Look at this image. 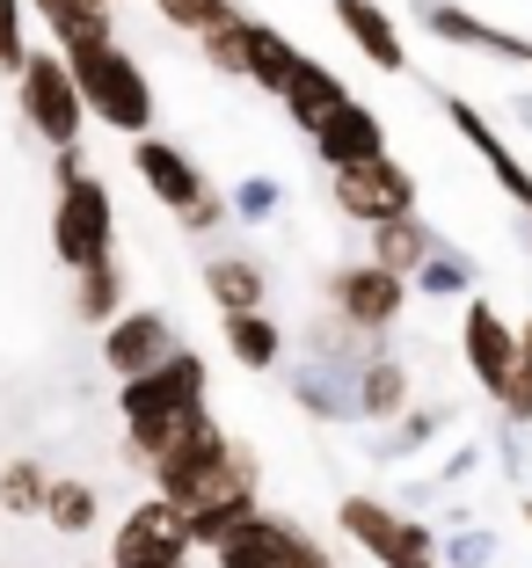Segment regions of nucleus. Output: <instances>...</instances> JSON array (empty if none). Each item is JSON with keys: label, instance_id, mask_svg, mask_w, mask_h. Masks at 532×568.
Here are the masks:
<instances>
[{"label": "nucleus", "instance_id": "bb28decb", "mask_svg": "<svg viewBox=\"0 0 532 568\" xmlns=\"http://www.w3.org/2000/svg\"><path fill=\"white\" fill-rule=\"evenodd\" d=\"M124 314V263H96L73 277V321H88V328H110V321Z\"/></svg>", "mask_w": 532, "mask_h": 568}, {"label": "nucleus", "instance_id": "7c9ffc66", "mask_svg": "<svg viewBox=\"0 0 532 568\" xmlns=\"http://www.w3.org/2000/svg\"><path fill=\"white\" fill-rule=\"evenodd\" d=\"M153 8H161V22H175V30H190V37H212L219 22L241 16L233 0H153Z\"/></svg>", "mask_w": 532, "mask_h": 568}, {"label": "nucleus", "instance_id": "1a4fd4ad", "mask_svg": "<svg viewBox=\"0 0 532 568\" xmlns=\"http://www.w3.org/2000/svg\"><path fill=\"white\" fill-rule=\"evenodd\" d=\"M219 568H335L329 547L321 539H307L292 518H270V510H255L241 532L219 547Z\"/></svg>", "mask_w": 532, "mask_h": 568}, {"label": "nucleus", "instance_id": "b1692460", "mask_svg": "<svg viewBox=\"0 0 532 568\" xmlns=\"http://www.w3.org/2000/svg\"><path fill=\"white\" fill-rule=\"evenodd\" d=\"M401 408H409V365L387 357V351H372L365 372H358V416L387 423V416H401Z\"/></svg>", "mask_w": 532, "mask_h": 568}, {"label": "nucleus", "instance_id": "c85d7f7f", "mask_svg": "<svg viewBox=\"0 0 532 568\" xmlns=\"http://www.w3.org/2000/svg\"><path fill=\"white\" fill-rule=\"evenodd\" d=\"M44 496H51L44 459H8L0 467V510L8 518H44Z\"/></svg>", "mask_w": 532, "mask_h": 568}, {"label": "nucleus", "instance_id": "423d86ee", "mask_svg": "<svg viewBox=\"0 0 532 568\" xmlns=\"http://www.w3.org/2000/svg\"><path fill=\"white\" fill-rule=\"evenodd\" d=\"M335 525H343V539H358L380 568H445L431 525L401 518V510H387V503H372V496H343L335 503Z\"/></svg>", "mask_w": 532, "mask_h": 568}, {"label": "nucleus", "instance_id": "a878e982", "mask_svg": "<svg viewBox=\"0 0 532 568\" xmlns=\"http://www.w3.org/2000/svg\"><path fill=\"white\" fill-rule=\"evenodd\" d=\"M219 328H227L233 365H249V372H278L284 365V328L270 314H227Z\"/></svg>", "mask_w": 532, "mask_h": 568}, {"label": "nucleus", "instance_id": "f03ea898", "mask_svg": "<svg viewBox=\"0 0 532 568\" xmlns=\"http://www.w3.org/2000/svg\"><path fill=\"white\" fill-rule=\"evenodd\" d=\"M255 488H263V467H255V452L241 445V437H227V445H212L204 459H190V467L161 474V481H153V496L198 525V518H219V510H249Z\"/></svg>", "mask_w": 532, "mask_h": 568}, {"label": "nucleus", "instance_id": "f8f14e48", "mask_svg": "<svg viewBox=\"0 0 532 568\" xmlns=\"http://www.w3.org/2000/svg\"><path fill=\"white\" fill-rule=\"evenodd\" d=\"M460 351H466V372L482 379V394H489V402H503V394H511V379H518V328L489 300H466V314H460Z\"/></svg>", "mask_w": 532, "mask_h": 568}, {"label": "nucleus", "instance_id": "0eeeda50", "mask_svg": "<svg viewBox=\"0 0 532 568\" xmlns=\"http://www.w3.org/2000/svg\"><path fill=\"white\" fill-rule=\"evenodd\" d=\"M335 190V212L358 219V226H394V219H416V175L387 153V161H365V168H343V175H329Z\"/></svg>", "mask_w": 532, "mask_h": 568}, {"label": "nucleus", "instance_id": "dca6fc26", "mask_svg": "<svg viewBox=\"0 0 532 568\" xmlns=\"http://www.w3.org/2000/svg\"><path fill=\"white\" fill-rule=\"evenodd\" d=\"M445 118L460 124V139H466L474 153H482V161H489V175H496V183L511 190V204L532 219V175H525V161H518V153L503 146V132H496V124H489V118H482V110H474L466 95H445Z\"/></svg>", "mask_w": 532, "mask_h": 568}, {"label": "nucleus", "instance_id": "2eb2a0df", "mask_svg": "<svg viewBox=\"0 0 532 568\" xmlns=\"http://www.w3.org/2000/svg\"><path fill=\"white\" fill-rule=\"evenodd\" d=\"M314 153H321V168H329V175L365 168V161H387V124H380V110H365V102L350 95L343 110H335V118L314 132Z\"/></svg>", "mask_w": 532, "mask_h": 568}, {"label": "nucleus", "instance_id": "cd10ccee", "mask_svg": "<svg viewBox=\"0 0 532 568\" xmlns=\"http://www.w3.org/2000/svg\"><path fill=\"white\" fill-rule=\"evenodd\" d=\"M96 518H102L96 481H59V474H51V496H44V525H51V532H59V539H88Z\"/></svg>", "mask_w": 532, "mask_h": 568}, {"label": "nucleus", "instance_id": "393cba45", "mask_svg": "<svg viewBox=\"0 0 532 568\" xmlns=\"http://www.w3.org/2000/svg\"><path fill=\"white\" fill-rule=\"evenodd\" d=\"M212 445H227V430H219V416H212V408H190V416L175 423L168 437H161V452L147 459V474L161 481V474H175V467H190V459H204Z\"/></svg>", "mask_w": 532, "mask_h": 568}, {"label": "nucleus", "instance_id": "412c9836", "mask_svg": "<svg viewBox=\"0 0 532 568\" xmlns=\"http://www.w3.org/2000/svg\"><path fill=\"white\" fill-rule=\"evenodd\" d=\"M292 394H300V408L307 416H321V423H350L358 416V372H335V365H292Z\"/></svg>", "mask_w": 532, "mask_h": 568}, {"label": "nucleus", "instance_id": "2f4dec72", "mask_svg": "<svg viewBox=\"0 0 532 568\" xmlns=\"http://www.w3.org/2000/svg\"><path fill=\"white\" fill-rule=\"evenodd\" d=\"M416 292H423V300H460V292H474V270H466L452 248H438L431 263L416 270Z\"/></svg>", "mask_w": 532, "mask_h": 568}, {"label": "nucleus", "instance_id": "58836bf2", "mask_svg": "<svg viewBox=\"0 0 532 568\" xmlns=\"http://www.w3.org/2000/svg\"><path fill=\"white\" fill-rule=\"evenodd\" d=\"M525 525H532V503H525Z\"/></svg>", "mask_w": 532, "mask_h": 568}, {"label": "nucleus", "instance_id": "473e14b6", "mask_svg": "<svg viewBox=\"0 0 532 568\" xmlns=\"http://www.w3.org/2000/svg\"><path fill=\"white\" fill-rule=\"evenodd\" d=\"M227 204H233V219H249V226H263V219H278V204H284V183H278V175H241Z\"/></svg>", "mask_w": 532, "mask_h": 568}, {"label": "nucleus", "instance_id": "9d476101", "mask_svg": "<svg viewBox=\"0 0 532 568\" xmlns=\"http://www.w3.org/2000/svg\"><path fill=\"white\" fill-rule=\"evenodd\" d=\"M329 306H335V321H350L358 335H372V343H380V335L401 321V306H409V284L387 277L380 263H343L329 277Z\"/></svg>", "mask_w": 532, "mask_h": 568}, {"label": "nucleus", "instance_id": "4c0bfd02", "mask_svg": "<svg viewBox=\"0 0 532 568\" xmlns=\"http://www.w3.org/2000/svg\"><path fill=\"white\" fill-rule=\"evenodd\" d=\"M518 365L532 372V321H525V328H518Z\"/></svg>", "mask_w": 532, "mask_h": 568}, {"label": "nucleus", "instance_id": "f3484780", "mask_svg": "<svg viewBox=\"0 0 532 568\" xmlns=\"http://www.w3.org/2000/svg\"><path fill=\"white\" fill-rule=\"evenodd\" d=\"M329 8H335V22H343V37L365 51L380 73H401V67H409V44H401L394 16H387L380 0H329Z\"/></svg>", "mask_w": 532, "mask_h": 568}, {"label": "nucleus", "instance_id": "20e7f679", "mask_svg": "<svg viewBox=\"0 0 532 568\" xmlns=\"http://www.w3.org/2000/svg\"><path fill=\"white\" fill-rule=\"evenodd\" d=\"M16 110H22V124H30L51 153L81 146V132H88L81 81H73V67L59 59V51H30V67L16 73Z\"/></svg>", "mask_w": 532, "mask_h": 568}, {"label": "nucleus", "instance_id": "7ed1b4c3", "mask_svg": "<svg viewBox=\"0 0 532 568\" xmlns=\"http://www.w3.org/2000/svg\"><path fill=\"white\" fill-rule=\"evenodd\" d=\"M67 67H73L88 118H96L102 132H132V139H147V132H153V81H147V67H139L124 44L73 51Z\"/></svg>", "mask_w": 532, "mask_h": 568}, {"label": "nucleus", "instance_id": "f257e3e1", "mask_svg": "<svg viewBox=\"0 0 532 568\" xmlns=\"http://www.w3.org/2000/svg\"><path fill=\"white\" fill-rule=\"evenodd\" d=\"M204 386H212V365H204L198 351H175L168 365H153L147 379H124V386H117V416H124V452H132L139 467H147L153 452H161V437L175 430V423H183L190 408H204Z\"/></svg>", "mask_w": 532, "mask_h": 568}, {"label": "nucleus", "instance_id": "e433bc0d", "mask_svg": "<svg viewBox=\"0 0 532 568\" xmlns=\"http://www.w3.org/2000/svg\"><path fill=\"white\" fill-rule=\"evenodd\" d=\"M227 219H233V204L212 190V197H204V204H190V212L175 219V226H183V234H212V226H227Z\"/></svg>", "mask_w": 532, "mask_h": 568}, {"label": "nucleus", "instance_id": "4468645a", "mask_svg": "<svg viewBox=\"0 0 532 568\" xmlns=\"http://www.w3.org/2000/svg\"><path fill=\"white\" fill-rule=\"evenodd\" d=\"M37 22H44L51 51L73 59V51H96V44H117V0H22Z\"/></svg>", "mask_w": 532, "mask_h": 568}, {"label": "nucleus", "instance_id": "6ab92c4d", "mask_svg": "<svg viewBox=\"0 0 532 568\" xmlns=\"http://www.w3.org/2000/svg\"><path fill=\"white\" fill-rule=\"evenodd\" d=\"M204 292H212L219 321L227 314H263L270 306V277H263V263H249V255H212V263H204Z\"/></svg>", "mask_w": 532, "mask_h": 568}, {"label": "nucleus", "instance_id": "f704fd0d", "mask_svg": "<svg viewBox=\"0 0 532 568\" xmlns=\"http://www.w3.org/2000/svg\"><path fill=\"white\" fill-rule=\"evenodd\" d=\"M438 423H445V416H438V408H416V416H401V430L394 437H387V459H409V452H416V445H431V437H438Z\"/></svg>", "mask_w": 532, "mask_h": 568}, {"label": "nucleus", "instance_id": "72a5a7b5", "mask_svg": "<svg viewBox=\"0 0 532 568\" xmlns=\"http://www.w3.org/2000/svg\"><path fill=\"white\" fill-rule=\"evenodd\" d=\"M30 67V8L22 0H0V73L16 81Z\"/></svg>", "mask_w": 532, "mask_h": 568}, {"label": "nucleus", "instance_id": "39448f33", "mask_svg": "<svg viewBox=\"0 0 532 568\" xmlns=\"http://www.w3.org/2000/svg\"><path fill=\"white\" fill-rule=\"evenodd\" d=\"M51 255H59L73 277L117 255V204H110V183H102V175L59 183V204H51Z\"/></svg>", "mask_w": 532, "mask_h": 568}, {"label": "nucleus", "instance_id": "9b49d317", "mask_svg": "<svg viewBox=\"0 0 532 568\" xmlns=\"http://www.w3.org/2000/svg\"><path fill=\"white\" fill-rule=\"evenodd\" d=\"M175 351H183V343H175V328H168L161 306H124V314L102 328V365L117 372V386H124V379H147V372L168 365Z\"/></svg>", "mask_w": 532, "mask_h": 568}, {"label": "nucleus", "instance_id": "ddd939ff", "mask_svg": "<svg viewBox=\"0 0 532 568\" xmlns=\"http://www.w3.org/2000/svg\"><path fill=\"white\" fill-rule=\"evenodd\" d=\"M132 168H139V183L153 190V204H168L175 219H183L190 204H204V197H212V183H204V168L190 161L183 146H168L161 132L132 139Z\"/></svg>", "mask_w": 532, "mask_h": 568}, {"label": "nucleus", "instance_id": "ea45409f", "mask_svg": "<svg viewBox=\"0 0 532 568\" xmlns=\"http://www.w3.org/2000/svg\"><path fill=\"white\" fill-rule=\"evenodd\" d=\"M183 568H190V561H183Z\"/></svg>", "mask_w": 532, "mask_h": 568}, {"label": "nucleus", "instance_id": "5701e85b", "mask_svg": "<svg viewBox=\"0 0 532 568\" xmlns=\"http://www.w3.org/2000/svg\"><path fill=\"white\" fill-rule=\"evenodd\" d=\"M300 67H307V51L292 44V37L270 30V22H249V88H263V95H284Z\"/></svg>", "mask_w": 532, "mask_h": 568}, {"label": "nucleus", "instance_id": "a211bd4d", "mask_svg": "<svg viewBox=\"0 0 532 568\" xmlns=\"http://www.w3.org/2000/svg\"><path fill=\"white\" fill-rule=\"evenodd\" d=\"M416 16H423V30H431V37H445V44L503 51V59H518V67H532V44H525V37H511V30H489V22H474L466 8H452V0H423Z\"/></svg>", "mask_w": 532, "mask_h": 568}, {"label": "nucleus", "instance_id": "c9c22d12", "mask_svg": "<svg viewBox=\"0 0 532 568\" xmlns=\"http://www.w3.org/2000/svg\"><path fill=\"white\" fill-rule=\"evenodd\" d=\"M438 561H452V568H489V561H496V539H489V532L438 539Z\"/></svg>", "mask_w": 532, "mask_h": 568}, {"label": "nucleus", "instance_id": "c756f323", "mask_svg": "<svg viewBox=\"0 0 532 568\" xmlns=\"http://www.w3.org/2000/svg\"><path fill=\"white\" fill-rule=\"evenodd\" d=\"M204 59H212V73H227V81H249V16L219 22L212 37H198Z\"/></svg>", "mask_w": 532, "mask_h": 568}, {"label": "nucleus", "instance_id": "4be33fe9", "mask_svg": "<svg viewBox=\"0 0 532 568\" xmlns=\"http://www.w3.org/2000/svg\"><path fill=\"white\" fill-rule=\"evenodd\" d=\"M438 255V234L423 226V219H394V226H372V255L365 263H380L387 277H401V284H416V270Z\"/></svg>", "mask_w": 532, "mask_h": 568}, {"label": "nucleus", "instance_id": "aec40b11", "mask_svg": "<svg viewBox=\"0 0 532 568\" xmlns=\"http://www.w3.org/2000/svg\"><path fill=\"white\" fill-rule=\"evenodd\" d=\"M278 102H284V110H292V124H300V132L314 139L321 124H329L335 110H343V102H350V88H343V73H329V67H321V59H307V67L292 73V88H284Z\"/></svg>", "mask_w": 532, "mask_h": 568}, {"label": "nucleus", "instance_id": "6e6552de", "mask_svg": "<svg viewBox=\"0 0 532 568\" xmlns=\"http://www.w3.org/2000/svg\"><path fill=\"white\" fill-rule=\"evenodd\" d=\"M190 554H198L190 547V518L168 510L161 496L132 503L124 525H117V539H110V568H183Z\"/></svg>", "mask_w": 532, "mask_h": 568}]
</instances>
